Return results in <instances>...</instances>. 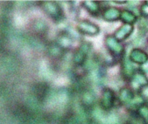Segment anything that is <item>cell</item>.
Segmentation results:
<instances>
[]
</instances>
